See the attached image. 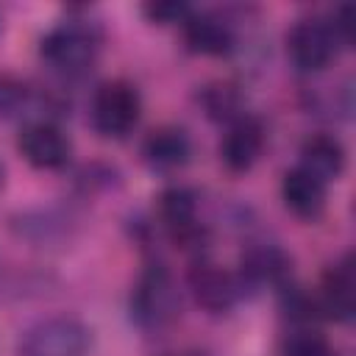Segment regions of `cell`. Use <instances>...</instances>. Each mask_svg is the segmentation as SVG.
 Returning <instances> with one entry per match:
<instances>
[{"instance_id":"cell-12","label":"cell","mask_w":356,"mask_h":356,"mask_svg":"<svg viewBox=\"0 0 356 356\" xmlns=\"http://www.w3.org/2000/svg\"><path fill=\"white\" fill-rule=\"evenodd\" d=\"M145 164L156 172H175L181 170L192 156V139L178 125H161L147 134L142 145Z\"/></svg>"},{"instance_id":"cell-3","label":"cell","mask_w":356,"mask_h":356,"mask_svg":"<svg viewBox=\"0 0 356 356\" xmlns=\"http://www.w3.org/2000/svg\"><path fill=\"white\" fill-rule=\"evenodd\" d=\"M178 309H181V298L170 270L164 264H150L139 275L136 289L131 295L134 320L145 331H161L178 317Z\"/></svg>"},{"instance_id":"cell-17","label":"cell","mask_w":356,"mask_h":356,"mask_svg":"<svg viewBox=\"0 0 356 356\" xmlns=\"http://www.w3.org/2000/svg\"><path fill=\"white\" fill-rule=\"evenodd\" d=\"M203 100V108L209 111V117L214 120H236L239 117V106H242V95L234 83L228 81H217V83H209L200 95Z\"/></svg>"},{"instance_id":"cell-1","label":"cell","mask_w":356,"mask_h":356,"mask_svg":"<svg viewBox=\"0 0 356 356\" xmlns=\"http://www.w3.org/2000/svg\"><path fill=\"white\" fill-rule=\"evenodd\" d=\"M97 50H100V31L95 22L86 19L58 22L53 31H47L39 47L44 64L64 78L83 75L95 64Z\"/></svg>"},{"instance_id":"cell-13","label":"cell","mask_w":356,"mask_h":356,"mask_svg":"<svg viewBox=\"0 0 356 356\" xmlns=\"http://www.w3.org/2000/svg\"><path fill=\"white\" fill-rule=\"evenodd\" d=\"M184 42L197 56H225L234 50L231 25L209 11H192L184 22Z\"/></svg>"},{"instance_id":"cell-5","label":"cell","mask_w":356,"mask_h":356,"mask_svg":"<svg viewBox=\"0 0 356 356\" xmlns=\"http://www.w3.org/2000/svg\"><path fill=\"white\" fill-rule=\"evenodd\" d=\"M331 19L323 17H306L298 19L286 33V56L300 72H320L325 70L342 50Z\"/></svg>"},{"instance_id":"cell-10","label":"cell","mask_w":356,"mask_h":356,"mask_svg":"<svg viewBox=\"0 0 356 356\" xmlns=\"http://www.w3.org/2000/svg\"><path fill=\"white\" fill-rule=\"evenodd\" d=\"M264 147V125L261 120L250 117V114H239L236 120H231L228 131L220 139V161L231 170V172H248Z\"/></svg>"},{"instance_id":"cell-19","label":"cell","mask_w":356,"mask_h":356,"mask_svg":"<svg viewBox=\"0 0 356 356\" xmlns=\"http://www.w3.org/2000/svg\"><path fill=\"white\" fill-rule=\"evenodd\" d=\"M142 11H145V17H147L150 22H156V25H172V22H184V19L192 14V8H189L186 3H181V0L147 3Z\"/></svg>"},{"instance_id":"cell-18","label":"cell","mask_w":356,"mask_h":356,"mask_svg":"<svg viewBox=\"0 0 356 356\" xmlns=\"http://www.w3.org/2000/svg\"><path fill=\"white\" fill-rule=\"evenodd\" d=\"M28 86L11 75H0V114L3 117H14L28 106Z\"/></svg>"},{"instance_id":"cell-7","label":"cell","mask_w":356,"mask_h":356,"mask_svg":"<svg viewBox=\"0 0 356 356\" xmlns=\"http://www.w3.org/2000/svg\"><path fill=\"white\" fill-rule=\"evenodd\" d=\"M17 150L25 156L28 164L39 170H61L70 161L72 145H70V136L56 122L33 120L19 131Z\"/></svg>"},{"instance_id":"cell-2","label":"cell","mask_w":356,"mask_h":356,"mask_svg":"<svg viewBox=\"0 0 356 356\" xmlns=\"http://www.w3.org/2000/svg\"><path fill=\"white\" fill-rule=\"evenodd\" d=\"M142 114V97L136 92L134 83L117 78V81H106L95 89L92 97V128L106 136V139H125Z\"/></svg>"},{"instance_id":"cell-21","label":"cell","mask_w":356,"mask_h":356,"mask_svg":"<svg viewBox=\"0 0 356 356\" xmlns=\"http://www.w3.org/2000/svg\"><path fill=\"white\" fill-rule=\"evenodd\" d=\"M0 186H3V167H0Z\"/></svg>"},{"instance_id":"cell-9","label":"cell","mask_w":356,"mask_h":356,"mask_svg":"<svg viewBox=\"0 0 356 356\" xmlns=\"http://www.w3.org/2000/svg\"><path fill=\"white\" fill-rule=\"evenodd\" d=\"M314 306L320 314H325L337 323L353 320V314H356V270H353L350 256L339 259L337 264H331L325 270Z\"/></svg>"},{"instance_id":"cell-4","label":"cell","mask_w":356,"mask_h":356,"mask_svg":"<svg viewBox=\"0 0 356 356\" xmlns=\"http://www.w3.org/2000/svg\"><path fill=\"white\" fill-rule=\"evenodd\" d=\"M89 328L75 317H47L33 323L17 345V356H86Z\"/></svg>"},{"instance_id":"cell-16","label":"cell","mask_w":356,"mask_h":356,"mask_svg":"<svg viewBox=\"0 0 356 356\" xmlns=\"http://www.w3.org/2000/svg\"><path fill=\"white\" fill-rule=\"evenodd\" d=\"M281 356H334L331 342L312 323H292L281 339Z\"/></svg>"},{"instance_id":"cell-15","label":"cell","mask_w":356,"mask_h":356,"mask_svg":"<svg viewBox=\"0 0 356 356\" xmlns=\"http://www.w3.org/2000/svg\"><path fill=\"white\" fill-rule=\"evenodd\" d=\"M306 172H312L317 181L328 184L337 181L345 170V147L331 134H312L300 145V164Z\"/></svg>"},{"instance_id":"cell-20","label":"cell","mask_w":356,"mask_h":356,"mask_svg":"<svg viewBox=\"0 0 356 356\" xmlns=\"http://www.w3.org/2000/svg\"><path fill=\"white\" fill-rule=\"evenodd\" d=\"M181 356H203V353H181Z\"/></svg>"},{"instance_id":"cell-6","label":"cell","mask_w":356,"mask_h":356,"mask_svg":"<svg viewBox=\"0 0 356 356\" xmlns=\"http://www.w3.org/2000/svg\"><path fill=\"white\" fill-rule=\"evenodd\" d=\"M159 217L170 236L192 250L206 242V228L197 222V195L189 186H170L159 195Z\"/></svg>"},{"instance_id":"cell-14","label":"cell","mask_w":356,"mask_h":356,"mask_svg":"<svg viewBox=\"0 0 356 356\" xmlns=\"http://www.w3.org/2000/svg\"><path fill=\"white\" fill-rule=\"evenodd\" d=\"M281 200L295 217L314 220L325 209V184L303 167H292L281 181Z\"/></svg>"},{"instance_id":"cell-8","label":"cell","mask_w":356,"mask_h":356,"mask_svg":"<svg viewBox=\"0 0 356 356\" xmlns=\"http://www.w3.org/2000/svg\"><path fill=\"white\" fill-rule=\"evenodd\" d=\"M292 278V259L270 242H256L250 248H245L242 259H239V286H278L284 289Z\"/></svg>"},{"instance_id":"cell-11","label":"cell","mask_w":356,"mask_h":356,"mask_svg":"<svg viewBox=\"0 0 356 356\" xmlns=\"http://www.w3.org/2000/svg\"><path fill=\"white\" fill-rule=\"evenodd\" d=\"M189 289L206 312L222 314L236 303L242 286H239L236 275H231L228 270H222L206 259H197L189 270Z\"/></svg>"}]
</instances>
